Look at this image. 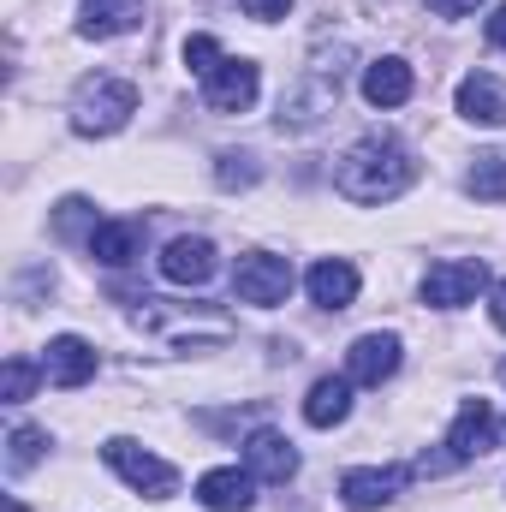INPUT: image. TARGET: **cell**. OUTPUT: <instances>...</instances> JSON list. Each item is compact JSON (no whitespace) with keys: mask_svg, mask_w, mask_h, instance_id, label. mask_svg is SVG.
<instances>
[{"mask_svg":"<svg viewBox=\"0 0 506 512\" xmlns=\"http://www.w3.org/2000/svg\"><path fill=\"white\" fill-rule=\"evenodd\" d=\"M233 292H239V304H256V310L286 304V292H292V262L274 256V251L239 256V268H233Z\"/></svg>","mask_w":506,"mask_h":512,"instance_id":"3957f363","label":"cell"},{"mask_svg":"<svg viewBox=\"0 0 506 512\" xmlns=\"http://www.w3.org/2000/svg\"><path fill=\"white\" fill-rule=\"evenodd\" d=\"M465 191H471L477 203H506V155H501V149H483V155L471 161Z\"/></svg>","mask_w":506,"mask_h":512,"instance_id":"ffe728a7","label":"cell"},{"mask_svg":"<svg viewBox=\"0 0 506 512\" xmlns=\"http://www.w3.org/2000/svg\"><path fill=\"white\" fill-rule=\"evenodd\" d=\"M459 114H465L471 126H506V90L489 72L459 78Z\"/></svg>","mask_w":506,"mask_h":512,"instance_id":"ac0fdd59","label":"cell"},{"mask_svg":"<svg viewBox=\"0 0 506 512\" xmlns=\"http://www.w3.org/2000/svg\"><path fill=\"white\" fill-rule=\"evenodd\" d=\"M411 90H417V78H411V66H405L399 54L364 66V102H370V108H405Z\"/></svg>","mask_w":506,"mask_h":512,"instance_id":"2e32d148","label":"cell"},{"mask_svg":"<svg viewBox=\"0 0 506 512\" xmlns=\"http://www.w3.org/2000/svg\"><path fill=\"white\" fill-rule=\"evenodd\" d=\"M245 465H251V477H262V483H286L298 471V453H292V441L280 429H251L245 435Z\"/></svg>","mask_w":506,"mask_h":512,"instance_id":"8fae6325","label":"cell"},{"mask_svg":"<svg viewBox=\"0 0 506 512\" xmlns=\"http://www.w3.org/2000/svg\"><path fill=\"white\" fill-rule=\"evenodd\" d=\"M495 441H501V429H495L489 399H465V405H459V417H453V429H447V459H453V465H465V459L489 453Z\"/></svg>","mask_w":506,"mask_h":512,"instance_id":"8992f818","label":"cell"},{"mask_svg":"<svg viewBox=\"0 0 506 512\" xmlns=\"http://www.w3.org/2000/svg\"><path fill=\"white\" fill-rule=\"evenodd\" d=\"M501 441H506V423H501Z\"/></svg>","mask_w":506,"mask_h":512,"instance_id":"4dcf8cb0","label":"cell"},{"mask_svg":"<svg viewBox=\"0 0 506 512\" xmlns=\"http://www.w3.org/2000/svg\"><path fill=\"white\" fill-rule=\"evenodd\" d=\"M304 286H310V298H316L322 310H346V304L358 298L364 280H358V268H352L346 256H322V262L304 274Z\"/></svg>","mask_w":506,"mask_h":512,"instance_id":"4fadbf2b","label":"cell"},{"mask_svg":"<svg viewBox=\"0 0 506 512\" xmlns=\"http://www.w3.org/2000/svg\"><path fill=\"white\" fill-rule=\"evenodd\" d=\"M102 459H108V471H120L137 495H149V501H167L173 489H179V471L167 465V459H155V453H143L137 441H108L102 447Z\"/></svg>","mask_w":506,"mask_h":512,"instance_id":"277c9868","label":"cell"},{"mask_svg":"<svg viewBox=\"0 0 506 512\" xmlns=\"http://www.w3.org/2000/svg\"><path fill=\"white\" fill-rule=\"evenodd\" d=\"M489 292V268L483 262H435L423 274V304L435 310H459V304H477Z\"/></svg>","mask_w":506,"mask_h":512,"instance_id":"5b68a950","label":"cell"},{"mask_svg":"<svg viewBox=\"0 0 506 512\" xmlns=\"http://www.w3.org/2000/svg\"><path fill=\"white\" fill-rule=\"evenodd\" d=\"M346 417H352V376H322L304 393V423L310 429H334Z\"/></svg>","mask_w":506,"mask_h":512,"instance_id":"e0dca14e","label":"cell"},{"mask_svg":"<svg viewBox=\"0 0 506 512\" xmlns=\"http://www.w3.org/2000/svg\"><path fill=\"white\" fill-rule=\"evenodd\" d=\"M42 370H48V382H54V387H84L90 376H96V352H90V340L60 334V340H48Z\"/></svg>","mask_w":506,"mask_h":512,"instance_id":"5bb4252c","label":"cell"},{"mask_svg":"<svg viewBox=\"0 0 506 512\" xmlns=\"http://www.w3.org/2000/svg\"><path fill=\"white\" fill-rule=\"evenodd\" d=\"M429 6H435L441 18H465V12H477L483 0H429Z\"/></svg>","mask_w":506,"mask_h":512,"instance_id":"484cf974","label":"cell"},{"mask_svg":"<svg viewBox=\"0 0 506 512\" xmlns=\"http://www.w3.org/2000/svg\"><path fill=\"white\" fill-rule=\"evenodd\" d=\"M501 382H506V364H501Z\"/></svg>","mask_w":506,"mask_h":512,"instance_id":"f546056e","label":"cell"},{"mask_svg":"<svg viewBox=\"0 0 506 512\" xmlns=\"http://www.w3.org/2000/svg\"><path fill=\"white\" fill-rule=\"evenodd\" d=\"M215 179L233 191V185H256V167H251V155H221V167H215Z\"/></svg>","mask_w":506,"mask_h":512,"instance_id":"cb8c5ba5","label":"cell"},{"mask_svg":"<svg viewBox=\"0 0 506 512\" xmlns=\"http://www.w3.org/2000/svg\"><path fill=\"white\" fill-rule=\"evenodd\" d=\"M197 501L209 512H251L256 501V477L239 465H221V471H203L197 477Z\"/></svg>","mask_w":506,"mask_h":512,"instance_id":"30bf717a","label":"cell"},{"mask_svg":"<svg viewBox=\"0 0 506 512\" xmlns=\"http://www.w3.org/2000/svg\"><path fill=\"white\" fill-rule=\"evenodd\" d=\"M137 251H143V227H137V221H96V227H90V256H96V262L126 268Z\"/></svg>","mask_w":506,"mask_h":512,"instance_id":"d6986e66","label":"cell"},{"mask_svg":"<svg viewBox=\"0 0 506 512\" xmlns=\"http://www.w3.org/2000/svg\"><path fill=\"white\" fill-rule=\"evenodd\" d=\"M137 114V84L126 78H90L72 102V131L78 137H114V131L131 126Z\"/></svg>","mask_w":506,"mask_h":512,"instance_id":"7a4b0ae2","label":"cell"},{"mask_svg":"<svg viewBox=\"0 0 506 512\" xmlns=\"http://www.w3.org/2000/svg\"><path fill=\"white\" fill-rule=\"evenodd\" d=\"M42 441H48L42 429H30V423H18V429L6 435V447H12V453H6V471H12V477H18V471H30V465L42 459Z\"/></svg>","mask_w":506,"mask_h":512,"instance_id":"7402d4cb","label":"cell"},{"mask_svg":"<svg viewBox=\"0 0 506 512\" xmlns=\"http://www.w3.org/2000/svg\"><path fill=\"white\" fill-rule=\"evenodd\" d=\"M161 280H173V286H209L215 280V245L209 239H173L161 251Z\"/></svg>","mask_w":506,"mask_h":512,"instance_id":"7c38bea8","label":"cell"},{"mask_svg":"<svg viewBox=\"0 0 506 512\" xmlns=\"http://www.w3.org/2000/svg\"><path fill=\"white\" fill-rule=\"evenodd\" d=\"M346 376L358 387H381L399 376V334H358L346 352Z\"/></svg>","mask_w":506,"mask_h":512,"instance_id":"ba28073f","label":"cell"},{"mask_svg":"<svg viewBox=\"0 0 506 512\" xmlns=\"http://www.w3.org/2000/svg\"><path fill=\"white\" fill-rule=\"evenodd\" d=\"M256 90H262V72H256L251 60H221V72L203 78V102L215 114H245L256 102Z\"/></svg>","mask_w":506,"mask_h":512,"instance_id":"52a82bcc","label":"cell"},{"mask_svg":"<svg viewBox=\"0 0 506 512\" xmlns=\"http://www.w3.org/2000/svg\"><path fill=\"white\" fill-rule=\"evenodd\" d=\"M6 512H24V507H18V501H12V507H6Z\"/></svg>","mask_w":506,"mask_h":512,"instance_id":"f1b7e54d","label":"cell"},{"mask_svg":"<svg viewBox=\"0 0 506 512\" xmlns=\"http://www.w3.org/2000/svg\"><path fill=\"white\" fill-rule=\"evenodd\" d=\"M489 316H495V328L506 334V280L495 286V298H489Z\"/></svg>","mask_w":506,"mask_h":512,"instance_id":"4316f807","label":"cell"},{"mask_svg":"<svg viewBox=\"0 0 506 512\" xmlns=\"http://www.w3.org/2000/svg\"><path fill=\"white\" fill-rule=\"evenodd\" d=\"M411 179H417V155L393 137V131H370V137H358L346 155H340V173H334V185H340V197H352V203H393L399 191H411Z\"/></svg>","mask_w":506,"mask_h":512,"instance_id":"6da1fadb","label":"cell"},{"mask_svg":"<svg viewBox=\"0 0 506 512\" xmlns=\"http://www.w3.org/2000/svg\"><path fill=\"white\" fill-rule=\"evenodd\" d=\"M221 60H227V54H221V42H215V36H185V66H191L197 78L221 72Z\"/></svg>","mask_w":506,"mask_h":512,"instance_id":"603a6c76","label":"cell"},{"mask_svg":"<svg viewBox=\"0 0 506 512\" xmlns=\"http://www.w3.org/2000/svg\"><path fill=\"white\" fill-rule=\"evenodd\" d=\"M489 42L506 48V6H495V18H489Z\"/></svg>","mask_w":506,"mask_h":512,"instance_id":"83f0119b","label":"cell"},{"mask_svg":"<svg viewBox=\"0 0 506 512\" xmlns=\"http://www.w3.org/2000/svg\"><path fill=\"white\" fill-rule=\"evenodd\" d=\"M239 6H245L251 18H262V24H274V18H286V6H292V0H239Z\"/></svg>","mask_w":506,"mask_h":512,"instance_id":"d4e9b609","label":"cell"},{"mask_svg":"<svg viewBox=\"0 0 506 512\" xmlns=\"http://www.w3.org/2000/svg\"><path fill=\"white\" fill-rule=\"evenodd\" d=\"M42 376H48V370H36L30 358H6V370H0V399H6V405H24Z\"/></svg>","mask_w":506,"mask_h":512,"instance_id":"44dd1931","label":"cell"},{"mask_svg":"<svg viewBox=\"0 0 506 512\" xmlns=\"http://www.w3.org/2000/svg\"><path fill=\"white\" fill-rule=\"evenodd\" d=\"M137 24H143V0H84V12H78V30L90 42H114Z\"/></svg>","mask_w":506,"mask_h":512,"instance_id":"9a60e30c","label":"cell"},{"mask_svg":"<svg viewBox=\"0 0 506 512\" xmlns=\"http://www.w3.org/2000/svg\"><path fill=\"white\" fill-rule=\"evenodd\" d=\"M399 489H405V471H399V465H364V471H346V477H340V501L352 512L387 507Z\"/></svg>","mask_w":506,"mask_h":512,"instance_id":"9c48e42d","label":"cell"}]
</instances>
